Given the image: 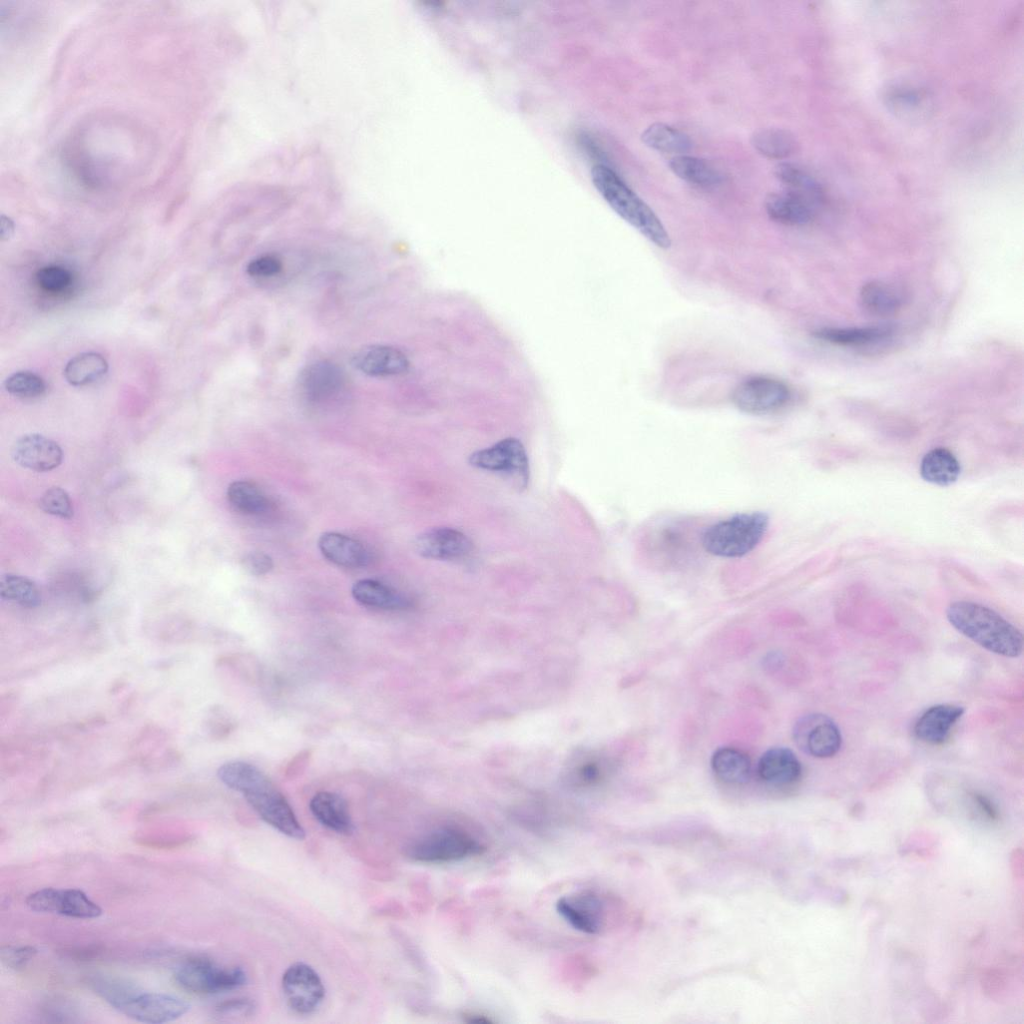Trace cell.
Instances as JSON below:
<instances>
[{
    "label": "cell",
    "mask_w": 1024,
    "mask_h": 1024,
    "mask_svg": "<svg viewBox=\"0 0 1024 1024\" xmlns=\"http://www.w3.org/2000/svg\"><path fill=\"white\" fill-rule=\"evenodd\" d=\"M310 810L323 826L339 834H351L354 830L346 801L338 794L322 791L313 796Z\"/></svg>",
    "instance_id": "obj_22"
},
{
    "label": "cell",
    "mask_w": 1024,
    "mask_h": 1024,
    "mask_svg": "<svg viewBox=\"0 0 1024 1024\" xmlns=\"http://www.w3.org/2000/svg\"><path fill=\"white\" fill-rule=\"evenodd\" d=\"M891 334L892 330L884 326L826 327L814 332V336L822 341L852 347L876 344L886 340Z\"/></svg>",
    "instance_id": "obj_27"
},
{
    "label": "cell",
    "mask_w": 1024,
    "mask_h": 1024,
    "mask_svg": "<svg viewBox=\"0 0 1024 1024\" xmlns=\"http://www.w3.org/2000/svg\"><path fill=\"white\" fill-rule=\"evenodd\" d=\"M26 905L33 911L57 913L77 919H93L102 914L101 907L80 889L43 888L29 894Z\"/></svg>",
    "instance_id": "obj_11"
},
{
    "label": "cell",
    "mask_w": 1024,
    "mask_h": 1024,
    "mask_svg": "<svg viewBox=\"0 0 1024 1024\" xmlns=\"http://www.w3.org/2000/svg\"><path fill=\"white\" fill-rule=\"evenodd\" d=\"M484 850L482 843L468 832L443 827L412 841L405 853L415 862L447 864L481 855Z\"/></svg>",
    "instance_id": "obj_5"
},
{
    "label": "cell",
    "mask_w": 1024,
    "mask_h": 1024,
    "mask_svg": "<svg viewBox=\"0 0 1024 1024\" xmlns=\"http://www.w3.org/2000/svg\"><path fill=\"white\" fill-rule=\"evenodd\" d=\"M793 738L801 751L815 758L833 757L842 745L839 727L833 719L822 713H809L800 717L794 724Z\"/></svg>",
    "instance_id": "obj_9"
},
{
    "label": "cell",
    "mask_w": 1024,
    "mask_h": 1024,
    "mask_svg": "<svg viewBox=\"0 0 1024 1024\" xmlns=\"http://www.w3.org/2000/svg\"><path fill=\"white\" fill-rule=\"evenodd\" d=\"M711 768L715 776L729 785H743L751 777V760L742 750L723 746L711 756Z\"/></svg>",
    "instance_id": "obj_24"
},
{
    "label": "cell",
    "mask_w": 1024,
    "mask_h": 1024,
    "mask_svg": "<svg viewBox=\"0 0 1024 1024\" xmlns=\"http://www.w3.org/2000/svg\"><path fill=\"white\" fill-rule=\"evenodd\" d=\"M352 595L360 604L378 609L400 610L410 606L405 595L371 579L357 581L352 587Z\"/></svg>",
    "instance_id": "obj_26"
},
{
    "label": "cell",
    "mask_w": 1024,
    "mask_h": 1024,
    "mask_svg": "<svg viewBox=\"0 0 1024 1024\" xmlns=\"http://www.w3.org/2000/svg\"><path fill=\"white\" fill-rule=\"evenodd\" d=\"M965 709L955 704H937L925 710L914 725V734L920 741L938 745L949 736L952 728L963 716Z\"/></svg>",
    "instance_id": "obj_18"
},
{
    "label": "cell",
    "mask_w": 1024,
    "mask_h": 1024,
    "mask_svg": "<svg viewBox=\"0 0 1024 1024\" xmlns=\"http://www.w3.org/2000/svg\"><path fill=\"white\" fill-rule=\"evenodd\" d=\"M108 371L107 360L97 352L75 355L65 365L64 377L73 386H85L101 379Z\"/></svg>",
    "instance_id": "obj_29"
},
{
    "label": "cell",
    "mask_w": 1024,
    "mask_h": 1024,
    "mask_svg": "<svg viewBox=\"0 0 1024 1024\" xmlns=\"http://www.w3.org/2000/svg\"><path fill=\"white\" fill-rule=\"evenodd\" d=\"M12 457L26 469L46 472L61 464L63 452L55 441L40 434H28L15 442Z\"/></svg>",
    "instance_id": "obj_15"
},
{
    "label": "cell",
    "mask_w": 1024,
    "mask_h": 1024,
    "mask_svg": "<svg viewBox=\"0 0 1024 1024\" xmlns=\"http://www.w3.org/2000/svg\"><path fill=\"white\" fill-rule=\"evenodd\" d=\"M227 499L235 510L246 515L263 514L270 506L266 495L248 481L232 482L227 489Z\"/></svg>",
    "instance_id": "obj_32"
},
{
    "label": "cell",
    "mask_w": 1024,
    "mask_h": 1024,
    "mask_svg": "<svg viewBox=\"0 0 1024 1024\" xmlns=\"http://www.w3.org/2000/svg\"><path fill=\"white\" fill-rule=\"evenodd\" d=\"M414 546L424 558L446 561L462 560L473 548L463 532L450 527H435L419 534Z\"/></svg>",
    "instance_id": "obj_14"
},
{
    "label": "cell",
    "mask_w": 1024,
    "mask_h": 1024,
    "mask_svg": "<svg viewBox=\"0 0 1024 1024\" xmlns=\"http://www.w3.org/2000/svg\"><path fill=\"white\" fill-rule=\"evenodd\" d=\"M254 1005L247 999H233L219 1004L216 1011L222 1015L250 1014Z\"/></svg>",
    "instance_id": "obj_44"
},
{
    "label": "cell",
    "mask_w": 1024,
    "mask_h": 1024,
    "mask_svg": "<svg viewBox=\"0 0 1024 1024\" xmlns=\"http://www.w3.org/2000/svg\"><path fill=\"white\" fill-rule=\"evenodd\" d=\"M569 774L570 781L576 786H592L601 781L604 768L599 760L589 758L577 763Z\"/></svg>",
    "instance_id": "obj_40"
},
{
    "label": "cell",
    "mask_w": 1024,
    "mask_h": 1024,
    "mask_svg": "<svg viewBox=\"0 0 1024 1024\" xmlns=\"http://www.w3.org/2000/svg\"><path fill=\"white\" fill-rule=\"evenodd\" d=\"M243 565L248 573L260 576L268 573L273 568V561L264 552H251L244 557Z\"/></svg>",
    "instance_id": "obj_43"
},
{
    "label": "cell",
    "mask_w": 1024,
    "mask_h": 1024,
    "mask_svg": "<svg viewBox=\"0 0 1024 1024\" xmlns=\"http://www.w3.org/2000/svg\"><path fill=\"white\" fill-rule=\"evenodd\" d=\"M217 775L226 786L241 792L265 822L291 838L305 837L286 798L256 766L241 761L228 762L219 767Z\"/></svg>",
    "instance_id": "obj_1"
},
{
    "label": "cell",
    "mask_w": 1024,
    "mask_h": 1024,
    "mask_svg": "<svg viewBox=\"0 0 1024 1024\" xmlns=\"http://www.w3.org/2000/svg\"><path fill=\"white\" fill-rule=\"evenodd\" d=\"M469 463L482 470L512 476L522 487H526L529 481L528 456L523 444L516 438H505L490 447L475 451L469 456Z\"/></svg>",
    "instance_id": "obj_10"
},
{
    "label": "cell",
    "mask_w": 1024,
    "mask_h": 1024,
    "mask_svg": "<svg viewBox=\"0 0 1024 1024\" xmlns=\"http://www.w3.org/2000/svg\"><path fill=\"white\" fill-rule=\"evenodd\" d=\"M961 465L957 457L947 448L936 447L928 451L920 463V475L928 483L949 486L957 481Z\"/></svg>",
    "instance_id": "obj_25"
},
{
    "label": "cell",
    "mask_w": 1024,
    "mask_h": 1024,
    "mask_svg": "<svg viewBox=\"0 0 1024 1024\" xmlns=\"http://www.w3.org/2000/svg\"><path fill=\"white\" fill-rule=\"evenodd\" d=\"M765 209L772 220L793 226L807 224L814 215L811 200L793 191L770 194Z\"/></svg>",
    "instance_id": "obj_21"
},
{
    "label": "cell",
    "mask_w": 1024,
    "mask_h": 1024,
    "mask_svg": "<svg viewBox=\"0 0 1024 1024\" xmlns=\"http://www.w3.org/2000/svg\"><path fill=\"white\" fill-rule=\"evenodd\" d=\"M0 595L4 600L27 608L37 607L41 603V594L34 582L10 573L2 575L0 579Z\"/></svg>",
    "instance_id": "obj_33"
},
{
    "label": "cell",
    "mask_w": 1024,
    "mask_h": 1024,
    "mask_svg": "<svg viewBox=\"0 0 1024 1024\" xmlns=\"http://www.w3.org/2000/svg\"><path fill=\"white\" fill-rule=\"evenodd\" d=\"M790 397V389L784 382L757 376L746 379L734 389L732 402L742 412L765 415L783 408Z\"/></svg>",
    "instance_id": "obj_8"
},
{
    "label": "cell",
    "mask_w": 1024,
    "mask_h": 1024,
    "mask_svg": "<svg viewBox=\"0 0 1024 1024\" xmlns=\"http://www.w3.org/2000/svg\"><path fill=\"white\" fill-rule=\"evenodd\" d=\"M642 142L651 149L681 154L692 148V141L684 132L661 122L649 125L641 134Z\"/></svg>",
    "instance_id": "obj_30"
},
{
    "label": "cell",
    "mask_w": 1024,
    "mask_h": 1024,
    "mask_svg": "<svg viewBox=\"0 0 1024 1024\" xmlns=\"http://www.w3.org/2000/svg\"><path fill=\"white\" fill-rule=\"evenodd\" d=\"M973 799L975 803L978 805L979 809L982 811V813L985 814L989 819L996 820L998 818L996 808L987 797H985L982 794L974 793Z\"/></svg>",
    "instance_id": "obj_45"
},
{
    "label": "cell",
    "mask_w": 1024,
    "mask_h": 1024,
    "mask_svg": "<svg viewBox=\"0 0 1024 1024\" xmlns=\"http://www.w3.org/2000/svg\"><path fill=\"white\" fill-rule=\"evenodd\" d=\"M345 383L344 374L334 363L315 362L306 367L300 378L305 396L313 402H323L341 392Z\"/></svg>",
    "instance_id": "obj_19"
},
{
    "label": "cell",
    "mask_w": 1024,
    "mask_h": 1024,
    "mask_svg": "<svg viewBox=\"0 0 1024 1024\" xmlns=\"http://www.w3.org/2000/svg\"><path fill=\"white\" fill-rule=\"evenodd\" d=\"M769 517L761 511L737 513L707 527L701 535L703 549L722 558L749 554L768 530Z\"/></svg>",
    "instance_id": "obj_4"
},
{
    "label": "cell",
    "mask_w": 1024,
    "mask_h": 1024,
    "mask_svg": "<svg viewBox=\"0 0 1024 1024\" xmlns=\"http://www.w3.org/2000/svg\"><path fill=\"white\" fill-rule=\"evenodd\" d=\"M775 176L784 184L791 187L793 192L799 193L809 199L820 196V186L816 180L801 168L790 164L780 163L775 167Z\"/></svg>",
    "instance_id": "obj_35"
},
{
    "label": "cell",
    "mask_w": 1024,
    "mask_h": 1024,
    "mask_svg": "<svg viewBox=\"0 0 1024 1024\" xmlns=\"http://www.w3.org/2000/svg\"><path fill=\"white\" fill-rule=\"evenodd\" d=\"M13 233H14V223H13V221L9 217H7L5 215H2L1 219H0V237H1V240L2 241L8 240L13 235Z\"/></svg>",
    "instance_id": "obj_46"
},
{
    "label": "cell",
    "mask_w": 1024,
    "mask_h": 1024,
    "mask_svg": "<svg viewBox=\"0 0 1024 1024\" xmlns=\"http://www.w3.org/2000/svg\"><path fill=\"white\" fill-rule=\"evenodd\" d=\"M860 301L868 313L887 317L896 314L902 308L905 296L903 290L893 283L871 280L862 286Z\"/></svg>",
    "instance_id": "obj_23"
},
{
    "label": "cell",
    "mask_w": 1024,
    "mask_h": 1024,
    "mask_svg": "<svg viewBox=\"0 0 1024 1024\" xmlns=\"http://www.w3.org/2000/svg\"><path fill=\"white\" fill-rule=\"evenodd\" d=\"M190 1006L181 998L138 991L116 1010L127 1017L144 1023H165L185 1015Z\"/></svg>",
    "instance_id": "obj_13"
},
{
    "label": "cell",
    "mask_w": 1024,
    "mask_h": 1024,
    "mask_svg": "<svg viewBox=\"0 0 1024 1024\" xmlns=\"http://www.w3.org/2000/svg\"><path fill=\"white\" fill-rule=\"evenodd\" d=\"M5 390L19 398H36L46 391L45 381L37 374L30 371H18L8 376L4 381Z\"/></svg>",
    "instance_id": "obj_36"
},
{
    "label": "cell",
    "mask_w": 1024,
    "mask_h": 1024,
    "mask_svg": "<svg viewBox=\"0 0 1024 1024\" xmlns=\"http://www.w3.org/2000/svg\"><path fill=\"white\" fill-rule=\"evenodd\" d=\"M661 530L655 534V542H652V546H655L656 553H660L663 556L676 557L681 555L682 549L687 551L688 548V536L686 531L681 530V526L678 524H668L660 527Z\"/></svg>",
    "instance_id": "obj_37"
},
{
    "label": "cell",
    "mask_w": 1024,
    "mask_h": 1024,
    "mask_svg": "<svg viewBox=\"0 0 1024 1024\" xmlns=\"http://www.w3.org/2000/svg\"><path fill=\"white\" fill-rule=\"evenodd\" d=\"M40 507L45 513L62 519H70L73 516L70 497L60 487L49 488L40 499Z\"/></svg>",
    "instance_id": "obj_38"
},
{
    "label": "cell",
    "mask_w": 1024,
    "mask_h": 1024,
    "mask_svg": "<svg viewBox=\"0 0 1024 1024\" xmlns=\"http://www.w3.org/2000/svg\"><path fill=\"white\" fill-rule=\"evenodd\" d=\"M37 284L47 292H61L72 281L71 273L64 267L50 265L42 267L36 274Z\"/></svg>",
    "instance_id": "obj_39"
},
{
    "label": "cell",
    "mask_w": 1024,
    "mask_h": 1024,
    "mask_svg": "<svg viewBox=\"0 0 1024 1024\" xmlns=\"http://www.w3.org/2000/svg\"><path fill=\"white\" fill-rule=\"evenodd\" d=\"M281 268V261L277 257L263 255L249 262L247 273L254 277H268L278 274Z\"/></svg>",
    "instance_id": "obj_42"
},
{
    "label": "cell",
    "mask_w": 1024,
    "mask_h": 1024,
    "mask_svg": "<svg viewBox=\"0 0 1024 1024\" xmlns=\"http://www.w3.org/2000/svg\"><path fill=\"white\" fill-rule=\"evenodd\" d=\"M37 954L33 946H4L1 948V960L9 968L23 969Z\"/></svg>",
    "instance_id": "obj_41"
},
{
    "label": "cell",
    "mask_w": 1024,
    "mask_h": 1024,
    "mask_svg": "<svg viewBox=\"0 0 1024 1024\" xmlns=\"http://www.w3.org/2000/svg\"><path fill=\"white\" fill-rule=\"evenodd\" d=\"M751 144L761 155L770 159H783L797 149L794 135L781 128H763L751 136Z\"/></svg>",
    "instance_id": "obj_31"
},
{
    "label": "cell",
    "mask_w": 1024,
    "mask_h": 1024,
    "mask_svg": "<svg viewBox=\"0 0 1024 1024\" xmlns=\"http://www.w3.org/2000/svg\"><path fill=\"white\" fill-rule=\"evenodd\" d=\"M594 186L607 204L650 242L662 249L671 239L654 211L610 167L596 164L591 170Z\"/></svg>",
    "instance_id": "obj_3"
},
{
    "label": "cell",
    "mask_w": 1024,
    "mask_h": 1024,
    "mask_svg": "<svg viewBox=\"0 0 1024 1024\" xmlns=\"http://www.w3.org/2000/svg\"><path fill=\"white\" fill-rule=\"evenodd\" d=\"M669 168L680 179L701 188H712L722 181L714 166L694 156L677 155L669 161Z\"/></svg>",
    "instance_id": "obj_28"
},
{
    "label": "cell",
    "mask_w": 1024,
    "mask_h": 1024,
    "mask_svg": "<svg viewBox=\"0 0 1024 1024\" xmlns=\"http://www.w3.org/2000/svg\"><path fill=\"white\" fill-rule=\"evenodd\" d=\"M465 1021L468 1023H491L493 1022L488 1016L481 1013H468L464 1015Z\"/></svg>",
    "instance_id": "obj_47"
},
{
    "label": "cell",
    "mask_w": 1024,
    "mask_h": 1024,
    "mask_svg": "<svg viewBox=\"0 0 1024 1024\" xmlns=\"http://www.w3.org/2000/svg\"><path fill=\"white\" fill-rule=\"evenodd\" d=\"M556 912L573 929L587 935H599L607 926L606 901L596 892L582 890L561 896Z\"/></svg>",
    "instance_id": "obj_7"
},
{
    "label": "cell",
    "mask_w": 1024,
    "mask_h": 1024,
    "mask_svg": "<svg viewBox=\"0 0 1024 1024\" xmlns=\"http://www.w3.org/2000/svg\"><path fill=\"white\" fill-rule=\"evenodd\" d=\"M354 367L373 377L393 376L406 372L409 360L397 348L372 345L358 351L353 357Z\"/></svg>",
    "instance_id": "obj_17"
},
{
    "label": "cell",
    "mask_w": 1024,
    "mask_h": 1024,
    "mask_svg": "<svg viewBox=\"0 0 1024 1024\" xmlns=\"http://www.w3.org/2000/svg\"><path fill=\"white\" fill-rule=\"evenodd\" d=\"M288 1006L299 1014H310L322 1003L325 988L318 973L305 963H295L282 976Z\"/></svg>",
    "instance_id": "obj_12"
},
{
    "label": "cell",
    "mask_w": 1024,
    "mask_h": 1024,
    "mask_svg": "<svg viewBox=\"0 0 1024 1024\" xmlns=\"http://www.w3.org/2000/svg\"><path fill=\"white\" fill-rule=\"evenodd\" d=\"M177 984L195 994H215L241 987L246 974L239 967H220L207 958H192L177 968Z\"/></svg>",
    "instance_id": "obj_6"
},
{
    "label": "cell",
    "mask_w": 1024,
    "mask_h": 1024,
    "mask_svg": "<svg viewBox=\"0 0 1024 1024\" xmlns=\"http://www.w3.org/2000/svg\"><path fill=\"white\" fill-rule=\"evenodd\" d=\"M949 623L984 649L1004 657L1022 654L1021 631L989 607L971 601H956L946 610Z\"/></svg>",
    "instance_id": "obj_2"
},
{
    "label": "cell",
    "mask_w": 1024,
    "mask_h": 1024,
    "mask_svg": "<svg viewBox=\"0 0 1024 1024\" xmlns=\"http://www.w3.org/2000/svg\"><path fill=\"white\" fill-rule=\"evenodd\" d=\"M89 986L115 1009L139 991L134 984L112 976L92 977Z\"/></svg>",
    "instance_id": "obj_34"
},
{
    "label": "cell",
    "mask_w": 1024,
    "mask_h": 1024,
    "mask_svg": "<svg viewBox=\"0 0 1024 1024\" xmlns=\"http://www.w3.org/2000/svg\"><path fill=\"white\" fill-rule=\"evenodd\" d=\"M757 773L764 783L782 788L795 784L801 778L802 766L789 748L772 747L761 755Z\"/></svg>",
    "instance_id": "obj_16"
},
{
    "label": "cell",
    "mask_w": 1024,
    "mask_h": 1024,
    "mask_svg": "<svg viewBox=\"0 0 1024 1024\" xmlns=\"http://www.w3.org/2000/svg\"><path fill=\"white\" fill-rule=\"evenodd\" d=\"M318 547L326 559L341 567H364L370 561L369 551L361 542L341 533H323Z\"/></svg>",
    "instance_id": "obj_20"
}]
</instances>
